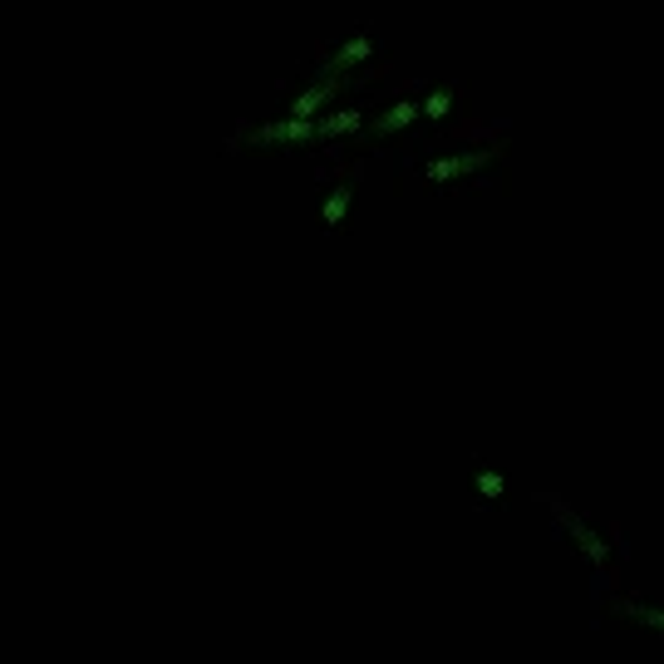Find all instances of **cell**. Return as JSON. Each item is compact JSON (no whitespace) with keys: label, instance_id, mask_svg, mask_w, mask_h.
Masks as SVG:
<instances>
[{"label":"cell","instance_id":"cell-10","mask_svg":"<svg viewBox=\"0 0 664 664\" xmlns=\"http://www.w3.org/2000/svg\"><path fill=\"white\" fill-rule=\"evenodd\" d=\"M453 99H458V89H453V84H438V89H428V99H423V119H428V123H443V114L453 109Z\"/></svg>","mask_w":664,"mask_h":664},{"label":"cell","instance_id":"cell-9","mask_svg":"<svg viewBox=\"0 0 664 664\" xmlns=\"http://www.w3.org/2000/svg\"><path fill=\"white\" fill-rule=\"evenodd\" d=\"M364 128V109H345V114H330V119L315 123V138H340V133H355Z\"/></svg>","mask_w":664,"mask_h":664},{"label":"cell","instance_id":"cell-11","mask_svg":"<svg viewBox=\"0 0 664 664\" xmlns=\"http://www.w3.org/2000/svg\"><path fill=\"white\" fill-rule=\"evenodd\" d=\"M478 492H483V497H502V492H507V478H502L497 468H483V473H478Z\"/></svg>","mask_w":664,"mask_h":664},{"label":"cell","instance_id":"cell-1","mask_svg":"<svg viewBox=\"0 0 664 664\" xmlns=\"http://www.w3.org/2000/svg\"><path fill=\"white\" fill-rule=\"evenodd\" d=\"M546 507H551V512H556V522H561V527L576 537V546L591 556V566H596V571H605V566H610V546H605V537H596V532H591V522H586V517H576L566 502L546 497Z\"/></svg>","mask_w":664,"mask_h":664},{"label":"cell","instance_id":"cell-8","mask_svg":"<svg viewBox=\"0 0 664 664\" xmlns=\"http://www.w3.org/2000/svg\"><path fill=\"white\" fill-rule=\"evenodd\" d=\"M610 605H615L620 615H635V620H645V625L664 630V605H650V601H640V596H615Z\"/></svg>","mask_w":664,"mask_h":664},{"label":"cell","instance_id":"cell-4","mask_svg":"<svg viewBox=\"0 0 664 664\" xmlns=\"http://www.w3.org/2000/svg\"><path fill=\"white\" fill-rule=\"evenodd\" d=\"M374 55H379V50H374V40H369V35H350V40H340L335 50H325V60H320V74H325V79H340L345 69H355V64H369Z\"/></svg>","mask_w":664,"mask_h":664},{"label":"cell","instance_id":"cell-2","mask_svg":"<svg viewBox=\"0 0 664 664\" xmlns=\"http://www.w3.org/2000/svg\"><path fill=\"white\" fill-rule=\"evenodd\" d=\"M497 153H502V148L492 143V148L453 153V158H428V163H423V178H428V182H458V178H468V173H478V168H487Z\"/></svg>","mask_w":664,"mask_h":664},{"label":"cell","instance_id":"cell-5","mask_svg":"<svg viewBox=\"0 0 664 664\" xmlns=\"http://www.w3.org/2000/svg\"><path fill=\"white\" fill-rule=\"evenodd\" d=\"M419 119H423V99L404 94L394 109H384L379 119L369 123V133H374V138H389V133H399V128H409V123H419Z\"/></svg>","mask_w":664,"mask_h":664},{"label":"cell","instance_id":"cell-7","mask_svg":"<svg viewBox=\"0 0 664 664\" xmlns=\"http://www.w3.org/2000/svg\"><path fill=\"white\" fill-rule=\"evenodd\" d=\"M355 187H360V168H350V173H345V182H340V187L330 192V202H325V212H320L330 232H335V227L345 222V212H350V202H355Z\"/></svg>","mask_w":664,"mask_h":664},{"label":"cell","instance_id":"cell-3","mask_svg":"<svg viewBox=\"0 0 664 664\" xmlns=\"http://www.w3.org/2000/svg\"><path fill=\"white\" fill-rule=\"evenodd\" d=\"M237 143H315V123L286 119V123H242Z\"/></svg>","mask_w":664,"mask_h":664},{"label":"cell","instance_id":"cell-6","mask_svg":"<svg viewBox=\"0 0 664 664\" xmlns=\"http://www.w3.org/2000/svg\"><path fill=\"white\" fill-rule=\"evenodd\" d=\"M340 89H345V79H320V84H310L301 99L291 104V119H305V123H310V114H315V109H325V104H330V99H335Z\"/></svg>","mask_w":664,"mask_h":664}]
</instances>
